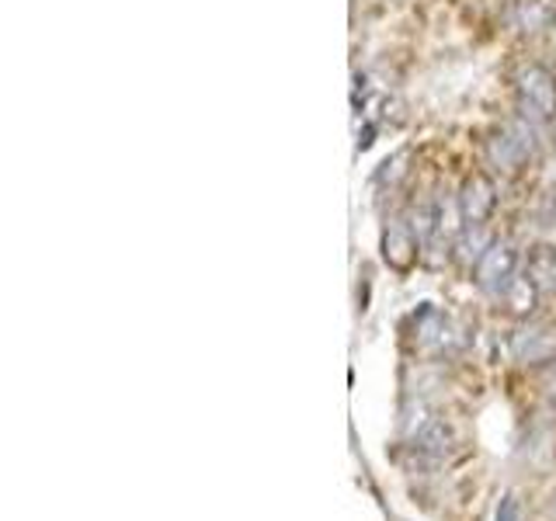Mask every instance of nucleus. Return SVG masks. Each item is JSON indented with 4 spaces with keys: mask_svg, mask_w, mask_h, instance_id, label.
Segmentation results:
<instances>
[{
    "mask_svg": "<svg viewBox=\"0 0 556 521\" xmlns=\"http://www.w3.org/2000/svg\"><path fill=\"white\" fill-rule=\"evenodd\" d=\"M515 94L521 118H529L532 126H546L556 118V80L543 63H529L518 69Z\"/></svg>",
    "mask_w": 556,
    "mask_h": 521,
    "instance_id": "nucleus-1",
    "label": "nucleus"
},
{
    "mask_svg": "<svg viewBox=\"0 0 556 521\" xmlns=\"http://www.w3.org/2000/svg\"><path fill=\"white\" fill-rule=\"evenodd\" d=\"M535 153V126L529 118H515L508 126H501L486 139V156L497 170H518L532 161Z\"/></svg>",
    "mask_w": 556,
    "mask_h": 521,
    "instance_id": "nucleus-2",
    "label": "nucleus"
},
{
    "mask_svg": "<svg viewBox=\"0 0 556 521\" xmlns=\"http://www.w3.org/2000/svg\"><path fill=\"white\" fill-rule=\"evenodd\" d=\"M477 285L494 295V300H504V295L511 292V285L518 282V251L511 240H494L486 254L477 260Z\"/></svg>",
    "mask_w": 556,
    "mask_h": 521,
    "instance_id": "nucleus-3",
    "label": "nucleus"
},
{
    "mask_svg": "<svg viewBox=\"0 0 556 521\" xmlns=\"http://www.w3.org/2000/svg\"><path fill=\"white\" fill-rule=\"evenodd\" d=\"M497 205V195H494V185L486 174H469L463 191H459V213H463V223H486Z\"/></svg>",
    "mask_w": 556,
    "mask_h": 521,
    "instance_id": "nucleus-4",
    "label": "nucleus"
},
{
    "mask_svg": "<svg viewBox=\"0 0 556 521\" xmlns=\"http://www.w3.org/2000/svg\"><path fill=\"white\" fill-rule=\"evenodd\" d=\"M417 247H421V243H417L410 223L393 219L387 226V233H382V254H387V260L393 268H407L414 260V254H417Z\"/></svg>",
    "mask_w": 556,
    "mask_h": 521,
    "instance_id": "nucleus-5",
    "label": "nucleus"
},
{
    "mask_svg": "<svg viewBox=\"0 0 556 521\" xmlns=\"http://www.w3.org/2000/svg\"><path fill=\"white\" fill-rule=\"evenodd\" d=\"M556 22V0H515L511 25L521 35H535Z\"/></svg>",
    "mask_w": 556,
    "mask_h": 521,
    "instance_id": "nucleus-6",
    "label": "nucleus"
},
{
    "mask_svg": "<svg viewBox=\"0 0 556 521\" xmlns=\"http://www.w3.org/2000/svg\"><path fill=\"white\" fill-rule=\"evenodd\" d=\"M526 278L539 289V295H556V247L539 243L526 254Z\"/></svg>",
    "mask_w": 556,
    "mask_h": 521,
    "instance_id": "nucleus-7",
    "label": "nucleus"
},
{
    "mask_svg": "<svg viewBox=\"0 0 556 521\" xmlns=\"http://www.w3.org/2000/svg\"><path fill=\"white\" fill-rule=\"evenodd\" d=\"M491 237H486V230H483V223H466L463 226V233L456 237V243H452V254H456L466 268H473L477 260L486 254V247H491Z\"/></svg>",
    "mask_w": 556,
    "mask_h": 521,
    "instance_id": "nucleus-8",
    "label": "nucleus"
},
{
    "mask_svg": "<svg viewBox=\"0 0 556 521\" xmlns=\"http://www.w3.org/2000/svg\"><path fill=\"white\" fill-rule=\"evenodd\" d=\"M511 352L518 361H539L543 355H549V341L539 330H518L511 338Z\"/></svg>",
    "mask_w": 556,
    "mask_h": 521,
    "instance_id": "nucleus-9",
    "label": "nucleus"
},
{
    "mask_svg": "<svg viewBox=\"0 0 556 521\" xmlns=\"http://www.w3.org/2000/svg\"><path fill=\"white\" fill-rule=\"evenodd\" d=\"M535 295H539V289L529 282V278L526 275H521L518 278V282L511 285V292L508 295H504V303H508L515 313H526V309H532L535 306Z\"/></svg>",
    "mask_w": 556,
    "mask_h": 521,
    "instance_id": "nucleus-10",
    "label": "nucleus"
},
{
    "mask_svg": "<svg viewBox=\"0 0 556 521\" xmlns=\"http://www.w3.org/2000/svg\"><path fill=\"white\" fill-rule=\"evenodd\" d=\"M497 521H518V500H515V497H504V500H501Z\"/></svg>",
    "mask_w": 556,
    "mask_h": 521,
    "instance_id": "nucleus-11",
    "label": "nucleus"
}]
</instances>
